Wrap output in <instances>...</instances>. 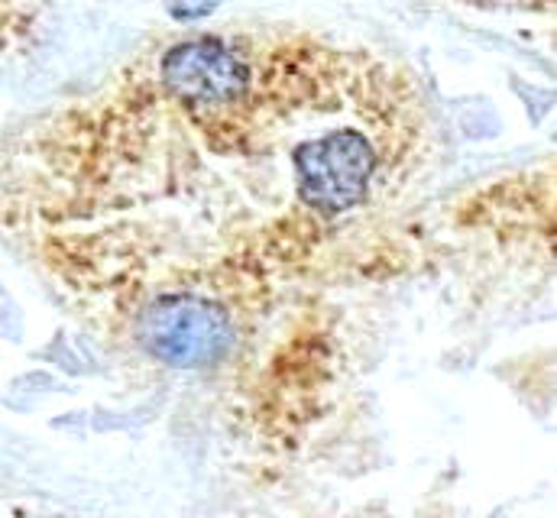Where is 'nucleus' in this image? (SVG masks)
Returning a JSON list of instances; mask_svg holds the SVG:
<instances>
[{
  "label": "nucleus",
  "mask_w": 557,
  "mask_h": 518,
  "mask_svg": "<svg viewBox=\"0 0 557 518\" xmlns=\"http://www.w3.org/2000/svg\"><path fill=\"white\" fill-rule=\"evenodd\" d=\"M380 175L376 146L360 130L341 127L318 136L298 156V198L314 214H344L367 198Z\"/></svg>",
  "instance_id": "f257e3e1"
},
{
  "label": "nucleus",
  "mask_w": 557,
  "mask_h": 518,
  "mask_svg": "<svg viewBox=\"0 0 557 518\" xmlns=\"http://www.w3.org/2000/svg\"><path fill=\"white\" fill-rule=\"evenodd\" d=\"M146 347L156 360L175 367L214 363L231 344L227 314L195 295H175L152 305L146 318Z\"/></svg>",
  "instance_id": "f03ea898"
}]
</instances>
